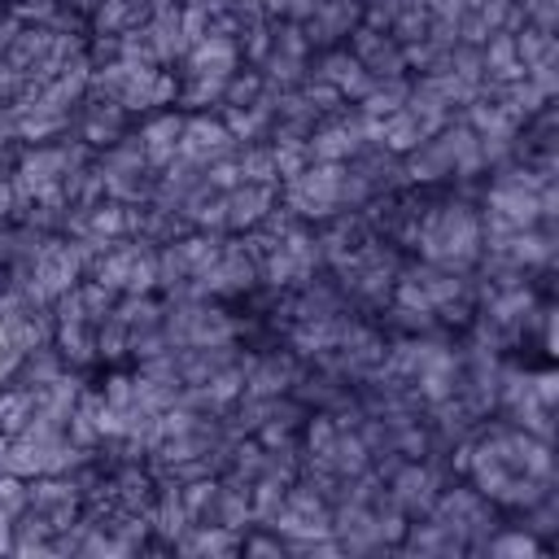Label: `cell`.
Here are the masks:
<instances>
[{
    "mask_svg": "<svg viewBox=\"0 0 559 559\" xmlns=\"http://www.w3.org/2000/svg\"><path fill=\"white\" fill-rule=\"evenodd\" d=\"M389 493H393V502L406 511V515H424L428 507H432V498H437V489L445 485V476L428 463V459H406L389 480Z\"/></svg>",
    "mask_w": 559,
    "mask_h": 559,
    "instance_id": "obj_1",
    "label": "cell"
},
{
    "mask_svg": "<svg viewBox=\"0 0 559 559\" xmlns=\"http://www.w3.org/2000/svg\"><path fill=\"white\" fill-rule=\"evenodd\" d=\"M240 144L231 140V131L223 127L218 109H205V114H183V140H179V153L192 157V162H214V157H227L236 153Z\"/></svg>",
    "mask_w": 559,
    "mask_h": 559,
    "instance_id": "obj_2",
    "label": "cell"
},
{
    "mask_svg": "<svg viewBox=\"0 0 559 559\" xmlns=\"http://www.w3.org/2000/svg\"><path fill=\"white\" fill-rule=\"evenodd\" d=\"M358 22H362V0H323V4H319V13H314L301 31H306L310 48H314V52H323V48L345 44V39H349V31H354Z\"/></svg>",
    "mask_w": 559,
    "mask_h": 559,
    "instance_id": "obj_3",
    "label": "cell"
},
{
    "mask_svg": "<svg viewBox=\"0 0 559 559\" xmlns=\"http://www.w3.org/2000/svg\"><path fill=\"white\" fill-rule=\"evenodd\" d=\"M135 131H140L148 170H162V166L179 153V140H183V109H153V114H144V122H140Z\"/></svg>",
    "mask_w": 559,
    "mask_h": 559,
    "instance_id": "obj_4",
    "label": "cell"
},
{
    "mask_svg": "<svg viewBox=\"0 0 559 559\" xmlns=\"http://www.w3.org/2000/svg\"><path fill=\"white\" fill-rule=\"evenodd\" d=\"M240 66V48L231 35H205L201 44L188 48L179 61V74H201V79H227Z\"/></svg>",
    "mask_w": 559,
    "mask_h": 559,
    "instance_id": "obj_5",
    "label": "cell"
},
{
    "mask_svg": "<svg viewBox=\"0 0 559 559\" xmlns=\"http://www.w3.org/2000/svg\"><path fill=\"white\" fill-rule=\"evenodd\" d=\"M275 197H280V188H271V183H236L227 192V231L240 236V231L258 227L262 214L275 205Z\"/></svg>",
    "mask_w": 559,
    "mask_h": 559,
    "instance_id": "obj_6",
    "label": "cell"
},
{
    "mask_svg": "<svg viewBox=\"0 0 559 559\" xmlns=\"http://www.w3.org/2000/svg\"><path fill=\"white\" fill-rule=\"evenodd\" d=\"M52 345L61 349V358H66V367H92L96 362V323H57V336H52Z\"/></svg>",
    "mask_w": 559,
    "mask_h": 559,
    "instance_id": "obj_7",
    "label": "cell"
},
{
    "mask_svg": "<svg viewBox=\"0 0 559 559\" xmlns=\"http://www.w3.org/2000/svg\"><path fill=\"white\" fill-rule=\"evenodd\" d=\"M428 140V131H424V122L402 105L397 114H389V118H380V144L389 148V153H397V157H406L415 144H424Z\"/></svg>",
    "mask_w": 559,
    "mask_h": 559,
    "instance_id": "obj_8",
    "label": "cell"
},
{
    "mask_svg": "<svg viewBox=\"0 0 559 559\" xmlns=\"http://www.w3.org/2000/svg\"><path fill=\"white\" fill-rule=\"evenodd\" d=\"M515 57H520V66H524V74H528V70H537V66H550V61L559 57V44H555V31H542V26H533V22H524V26L515 31Z\"/></svg>",
    "mask_w": 559,
    "mask_h": 559,
    "instance_id": "obj_9",
    "label": "cell"
},
{
    "mask_svg": "<svg viewBox=\"0 0 559 559\" xmlns=\"http://www.w3.org/2000/svg\"><path fill=\"white\" fill-rule=\"evenodd\" d=\"M406 92H411V79L406 74H397V79H376L371 83V92L362 96V100H354L367 118H389V114H397L402 105H406Z\"/></svg>",
    "mask_w": 559,
    "mask_h": 559,
    "instance_id": "obj_10",
    "label": "cell"
},
{
    "mask_svg": "<svg viewBox=\"0 0 559 559\" xmlns=\"http://www.w3.org/2000/svg\"><path fill=\"white\" fill-rule=\"evenodd\" d=\"M236 162H240V179H245V183H271V188H280V175H275V148H271V140L240 144V148H236Z\"/></svg>",
    "mask_w": 559,
    "mask_h": 559,
    "instance_id": "obj_11",
    "label": "cell"
},
{
    "mask_svg": "<svg viewBox=\"0 0 559 559\" xmlns=\"http://www.w3.org/2000/svg\"><path fill=\"white\" fill-rule=\"evenodd\" d=\"M542 550L546 546L528 528H520V524H498L485 537V546H480V555H542Z\"/></svg>",
    "mask_w": 559,
    "mask_h": 559,
    "instance_id": "obj_12",
    "label": "cell"
},
{
    "mask_svg": "<svg viewBox=\"0 0 559 559\" xmlns=\"http://www.w3.org/2000/svg\"><path fill=\"white\" fill-rule=\"evenodd\" d=\"M127 349H131V328L118 314L100 319L96 323V358L100 362H118V358H127Z\"/></svg>",
    "mask_w": 559,
    "mask_h": 559,
    "instance_id": "obj_13",
    "label": "cell"
},
{
    "mask_svg": "<svg viewBox=\"0 0 559 559\" xmlns=\"http://www.w3.org/2000/svg\"><path fill=\"white\" fill-rule=\"evenodd\" d=\"M424 31H428V9H402L397 17H393V26H389V35L397 39V44H415V39H424Z\"/></svg>",
    "mask_w": 559,
    "mask_h": 559,
    "instance_id": "obj_14",
    "label": "cell"
},
{
    "mask_svg": "<svg viewBox=\"0 0 559 559\" xmlns=\"http://www.w3.org/2000/svg\"><path fill=\"white\" fill-rule=\"evenodd\" d=\"M100 397H105L114 411H127V406H135V380H131L127 371H109V376L100 380Z\"/></svg>",
    "mask_w": 559,
    "mask_h": 559,
    "instance_id": "obj_15",
    "label": "cell"
},
{
    "mask_svg": "<svg viewBox=\"0 0 559 559\" xmlns=\"http://www.w3.org/2000/svg\"><path fill=\"white\" fill-rule=\"evenodd\" d=\"M205 183H210V188H218V192H231L236 183H245V179H240V162H236V153L205 162Z\"/></svg>",
    "mask_w": 559,
    "mask_h": 559,
    "instance_id": "obj_16",
    "label": "cell"
},
{
    "mask_svg": "<svg viewBox=\"0 0 559 559\" xmlns=\"http://www.w3.org/2000/svg\"><path fill=\"white\" fill-rule=\"evenodd\" d=\"M17 31H22V17H13L4 4H0V57L13 48V39H17Z\"/></svg>",
    "mask_w": 559,
    "mask_h": 559,
    "instance_id": "obj_17",
    "label": "cell"
}]
</instances>
